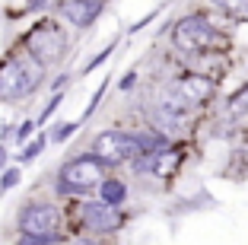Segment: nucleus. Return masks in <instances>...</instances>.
Returning a JSON list of instances; mask_svg holds the SVG:
<instances>
[{
  "label": "nucleus",
  "mask_w": 248,
  "mask_h": 245,
  "mask_svg": "<svg viewBox=\"0 0 248 245\" xmlns=\"http://www.w3.org/2000/svg\"><path fill=\"white\" fill-rule=\"evenodd\" d=\"M38 83H42V64L32 54L10 58L7 64L0 67V99H7V102L29 96Z\"/></svg>",
  "instance_id": "nucleus-1"
},
{
  "label": "nucleus",
  "mask_w": 248,
  "mask_h": 245,
  "mask_svg": "<svg viewBox=\"0 0 248 245\" xmlns=\"http://www.w3.org/2000/svg\"><path fill=\"white\" fill-rule=\"evenodd\" d=\"M102 172H105V163L95 156L70 159L58 172V191L61 195H86L102 181Z\"/></svg>",
  "instance_id": "nucleus-2"
},
{
  "label": "nucleus",
  "mask_w": 248,
  "mask_h": 245,
  "mask_svg": "<svg viewBox=\"0 0 248 245\" xmlns=\"http://www.w3.org/2000/svg\"><path fill=\"white\" fill-rule=\"evenodd\" d=\"M61 223V213L58 207L51 204H29V207H22L19 213V229H22V242H61L58 229Z\"/></svg>",
  "instance_id": "nucleus-3"
},
{
  "label": "nucleus",
  "mask_w": 248,
  "mask_h": 245,
  "mask_svg": "<svg viewBox=\"0 0 248 245\" xmlns=\"http://www.w3.org/2000/svg\"><path fill=\"white\" fill-rule=\"evenodd\" d=\"M143 153V137L127 131H105L93 140V156L102 159L105 166H118L124 159H134Z\"/></svg>",
  "instance_id": "nucleus-4"
},
{
  "label": "nucleus",
  "mask_w": 248,
  "mask_h": 245,
  "mask_svg": "<svg viewBox=\"0 0 248 245\" xmlns=\"http://www.w3.org/2000/svg\"><path fill=\"white\" fill-rule=\"evenodd\" d=\"M213 38H217V29L207 22V16H182V19L175 22V29H172L175 48L188 51V54L213 48Z\"/></svg>",
  "instance_id": "nucleus-5"
},
{
  "label": "nucleus",
  "mask_w": 248,
  "mask_h": 245,
  "mask_svg": "<svg viewBox=\"0 0 248 245\" xmlns=\"http://www.w3.org/2000/svg\"><path fill=\"white\" fill-rule=\"evenodd\" d=\"M26 45H29V54L38 64H58L67 51V38L54 22H38L32 35L26 38Z\"/></svg>",
  "instance_id": "nucleus-6"
},
{
  "label": "nucleus",
  "mask_w": 248,
  "mask_h": 245,
  "mask_svg": "<svg viewBox=\"0 0 248 245\" xmlns=\"http://www.w3.org/2000/svg\"><path fill=\"white\" fill-rule=\"evenodd\" d=\"M83 226L86 229H93V232H111V229H118L121 226V213H118L111 204H105V201H89V204H83Z\"/></svg>",
  "instance_id": "nucleus-7"
},
{
  "label": "nucleus",
  "mask_w": 248,
  "mask_h": 245,
  "mask_svg": "<svg viewBox=\"0 0 248 245\" xmlns=\"http://www.w3.org/2000/svg\"><path fill=\"white\" fill-rule=\"evenodd\" d=\"M105 0H61L58 10L61 16H64L70 26H77V29H86V26H93L95 19H99V13H102Z\"/></svg>",
  "instance_id": "nucleus-8"
},
{
  "label": "nucleus",
  "mask_w": 248,
  "mask_h": 245,
  "mask_svg": "<svg viewBox=\"0 0 248 245\" xmlns=\"http://www.w3.org/2000/svg\"><path fill=\"white\" fill-rule=\"evenodd\" d=\"M150 118H153V128L159 131V134L172 137V134H182V131L188 128V118L191 115H178V112H169V108L156 105L153 112H150Z\"/></svg>",
  "instance_id": "nucleus-9"
},
{
  "label": "nucleus",
  "mask_w": 248,
  "mask_h": 245,
  "mask_svg": "<svg viewBox=\"0 0 248 245\" xmlns=\"http://www.w3.org/2000/svg\"><path fill=\"white\" fill-rule=\"evenodd\" d=\"M178 89H182L188 99H210L213 89H217V83L207 77H201V73H188V77L178 80Z\"/></svg>",
  "instance_id": "nucleus-10"
},
{
  "label": "nucleus",
  "mask_w": 248,
  "mask_h": 245,
  "mask_svg": "<svg viewBox=\"0 0 248 245\" xmlns=\"http://www.w3.org/2000/svg\"><path fill=\"white\" fill-rule=\"evenodd\" d=\"M95 188H99V197H102L105 204H111V207H121V204L127 201V185H124L121 179H102Z\"/></svg>",
  "instance_id": "nucleus-11"
},
{
  "label": "nucleus",
  "mask_w": 248,
  "mask_h": 245,
  "mask_svg": "<svg viewBox=\"0 0 248 245\" xmlns=\"http://www.w3.org/2000/svg\"><path fill=\"white\" fill-rule=\"evenodd\" d=\"M229 112H232V115H245V112H248V83L232 96V99H229Z\"/></svg>",
  "instance_id": "nucleus-12"
},
{
  "label": "nucleus",
  "mask_w": 248,
  "mask_h": 245,
  "mask_svg": "<svg viewBox=\"0 0 248 245\" xmlns=\"http://www.w3.org/2000/svg\"><path fill=\"white\" fill-rule=\"evenodd\" d=\"M219 10H226V13H235V16H245L248 13V0H213Z\"/></svg>",
  "instance_id": "nucleus-13"
},
{
  "label": "nucleus",
  "mask_w": 248,
  "mask_h": 245,
  "mask_svg": "<svg viewBox=\"0 0 248 245\" xmlns=\"http://www.w3.org/2000/svg\"><path fill=\"white\" fill-rule=\"evenodd\" d=\"M42 150H45V137H35V140H32L29 147H26V150L19 153V159H35V156H38Z\"/></svg>",
  "instance_id": "nucleus-14"
},
{
  "label": "nucleus",
  "mask_w": 248,
  "mask_h": 245,
  "mask_svg": "<svg viewBox=\"0 0 248 245\" xmlns=\"http://www.w3.org/2000/svg\"><path fill=\"white\" fill-rule=\"evenodd\" d=\"M16 181H19V169H7V175H3V181H0V188H13Z\"/></svg>",
  "instance_id": "nucleus-15"
},
{
  "label": "nucleus",
  "mask_w": 248,
  "mask_h": 245,
  "mask_svg": "<svg viewBox=\"0 0 248 245\" xmlns=\"http://www.w3.org/2000/svg\"><path fill=\"white\" fill-rule=\"evenodd\" d=\"M111 51H115V45H108V48H105L102 54H99V58H93V61H89V64H86V70H95V67H99V64H102V61L111 54Z\"/></svg>",
  "instance_id": "nucleus-16"
},
{
  "label": "nucleus",
  "mask_w": 248,
  "mask_h": 245,
  "mask_svg": "<svg viewBox=\"0 0 248 245\" xmlns=\"http://www.w3.org/2000/svg\"><path fill=\"white\" fill-rule=\"evenodd\" d=\"M77 128H80V121H73V124H64V128H61L58 134H54V137H58V140H64V137H70V134H73Z\"/></svg>",
  "instance_id": "nucleus-17"
},
{
  "label": "nucleus",
  "mask_w": 248,
  "mask_h": 245,
  "mask_svg": "<svg viewBox=\"0 0 248 245\" xmlns=\"http://www.w3.org/2000/svg\"><path fill=\"white\" fill-rule=\"evenodd\" d=\"M51 3H54V0H29L26 7H29V10H48Z\"/></svg>",
  "instance_id": "nucleus-18"
},
{
  "label": "nucleus",
  "mask_w": 248,
  "mask_h": 245,
  "mask_svg": "<svg viewBox=\"0 0 248 245\" xmlns=\"http://www.w3.org/2000/svg\"><path fill=\"white\" fill-rule=\"evenodd\" d=\"M32 128H35V124H32V121H26V124H22V128H19V140L26 137V134H32Z\"/></svg>",
  "instance_id": "nucleus-19"
}]
</instances>
